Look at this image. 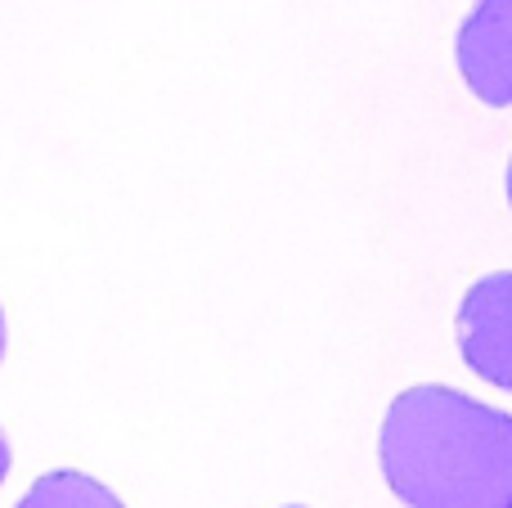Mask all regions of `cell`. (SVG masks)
Wrapping results in <instances>:
<instances>
[{
    "instance_id": "cell-1",
    "label": "cell",
    "mask_w": 512,
    "mask_h": 508,
    "mask_svg": "<svg viewBox=\"0 0 512 508\" xmlns=\"http://www.w3.org/2000/svg\"><path fill=\"white\" fill-rule=\"evenodd\" d=\"M378 464L405 508H512V414L454 387H405L382 419Z\"/></svg>"
},
{
    "instance_id": "cell-2",
    "label": "cell",
    "mask_w": 512,
    "mask_h": 508,
    "mask_svg": "<svg viewBox=\"0 0 512 508\" xmlns=\"http://www.w3.org/2000/svg\"><path fill=\"white\" fill-rule=\"evenodd\" d=\"M454 333L472 374L512 392V270L477 279L463 293Z\"/></svg>"
},
{
    "instance_id": "cell-3",
    "label": "cell",
    "mask_w": 512,
    "mask_h": 508,
    "mask_svg": "<svg viewBox=\"0 0 512 508\" xmlns=\"http://www.w3.org/2000/svg\"><path fill=\"white\" fill-rule=\"evenodd\" d=\"M459 72L490 108H512V0H477L459 27Z\"/></svg>"
},
{
    "instance_id": "cell-4",
    "label": "cell",
    "mask_w": 512,
    "mask_h": 508,
    "mask_svg": "<svg viewBox=\"0 0 512 508\" xmlns=\"http://www.w3.org/2000/svg\"><path fill=\"white\" fill-rule=\"evenodd\" d=\"M14 508H126V504L95 477L59 468V473H45L41 482H32V491Z\"/></svg>"
},
{
    "instance_id": "cell-5",
    "label": "cell",
    "mask_w": 512,
    "mask_h": 508,
    "mask_svg": "<svg viewBox=\"0 0 512 508\" xmlns=\"http://www.w3.org/2000/svg\"><path fill=\"white\" fill-rule=\"evenodd\" d=\"M5 473H9V441H5V432H0V482H5Z\"/></svg>"
},
{
    "instance_id": "cell-6",
    "label": "cell",
    "mask_w": 512,
    "mask_h": 508,
    "mask_svg": "<svg viewBox=\"0 0 512 508\" xmlns=\"http://www.w3.org/2000/svg\"><path fill=\"white\" fill-rule=\"evenodd\" d=\"M0 356H5V311H0Z\"/></svg>"
},
{
    "instance_id": "cell-7",
    "label": "cell",
    "mask_w": 512,
    "mask_h": 508,
    "mask_svg": "<svg viewBox=\"0 0 512 508\" xmlns=\"http://www.w3.org/2000/svg\"><path fill=\"white\" fill-rule=\"evenodd\" d=\"M508 203H512V162H508Z\"/></svg>"
},
{
    "instance_id": "cell-8",
    "label": "cell",
    "mask_w": 512,
    "mask_h": 508,
    "mask_svg": "<svg viewBox=\"0 0 512 508\" xmlns=\"http://www.w3.org/2000/svg\"><path fill=\"white\" fill-rule=\"evenodd\" d=\"M292 508H297V504H292Z\"/></svg>"
}]
</instances>
